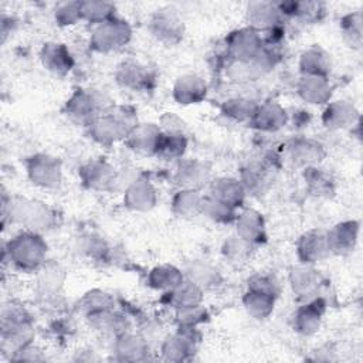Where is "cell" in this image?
Instances as JSON below:
<instances>
[{
    "mask_svg": "<svg viewBox=\"0 0 363 363\" xmlns=\"http://www.w3.org/2000/svg\"><path fill=\"white\" fill-rule=\"evenodd\" d=\"M10 262L23 271L40 268L47 257V242L35 231H24L14 235L4 250Z\"/></svg>",
    "mask_w": 363,
    "mask_h": 363,
    "instance_id": "3957f363",
    "label": "cell"
},
{
    "mask_svg": "<svg viewBox=\"0 0 363 363\" xmlns=\"http://www.w3.org/2000/svg\"><path fill=\"white\" fill-rule=\"evenodd\" d=\"M7 214L11 221L23 224L35 233L51 228L57 221L55 211L45 203L26 197H10L7 200L3 194V220H6Z\"/></svg>",
    "mask_w": 363,
    "mask_h": 363,
    "instance_id": "7a4b0ae2",
    "label": "cell"
},
{
    "mask_svg": "<svg viewBox=\"0 0 363 363\" xmlns=\"http://www.w3.org/2000/svg\"><path fill=\"white\" fill-rule=\"evenodd\" d=\"M210 196L233 208L242 204L245 197V189L241 180L234 177H221L213 182Z\"/></svg>",
    "mask_w": 363,
    "mask_h": 363,
    "instance_id": "484cf974",
    "label": "cell"
},
{
    "mask_svg": "<svg viewBox=\"0 0 363 363\" xmlns=\"http://www.w3.org/2000/svg\"><path fill=\"white\" fill-rule=\"evenodd\" d=\"M149 30L157 41L167 45H174L183 38L184 24L174 9L166 7L157 10L150 17Z\"/></svg>",
    "mask_w": 363,
    "mask_h": 363,
    "instance_id": "52a82bcc",
    "label": "cell"
},
{
    "mask_svg": "<svg viewBox=\"0 0 363 363\" xmlns=\"http://www.w3.org/2000/svg\"><path fill=\"white\" fill-rule=\"evenodd\" d=\"M203 204L204 197L196 189H180L172 200L173 213L186 218L201 214Z\"/></svg>",
    "mask_w": 363,
    "mask_h": 363,
    "instance_id": "f546056e",
    "label": "cell"
},
{
    "mask_svg": "<svg viewBox=\"0 0 363 363\" xmlns=\"http://www.w3.org/2000/svg\"><path fill=\"white\" fill-rule=\"evenodd\" d=\"M26 169L30 180L40 187H58L62 177L61 162L50 155L37 153L27 159Z\"/></svg>",
    "mask_w": 363,
    "mask_h": 363,
    "instance_id": "8992f818",
    "label": "cell"
},
{
    "mask_svg": "<svg viewBox=\"0 0 363 363\" xmlns=\"http://www.w3.org/2000/svg\"><path fill=\"white\" fill-rule=\"evenodd\" d=\"M157 194L155 187L145 179H138L125 191L123 203L135 211H147L155 207Z\"/></svg>",
    "mask_w": 363,
    "mask_h": 363,
    "instance_id": "ffe728a7",
    "label": "cell"
},
{
    "mask_svg": "<svg viewBox=\"0 0 363 363\" xmlns=\"http://www.w3.org/2000/svg\"><path fill=\"white\" fill-rule=\"evenodd\" d=\"M187 140L182 132H162L156 155L164 159H179L184 155Z\"/></svg>",
    "mask_w": 363,
    "mask_h": 363,
    "instance_id": "74e56055",
    "label": "cell"
},
{
    "mask_svg": "<svg viewBox=\"0 0 363 363\" xmlns=\"http://www.w3.org/2000/svg\"><path fill=\"white\" fill-rule=\"evenodd\" d=\"M289 156L298 166H318L325 157L323 146L313 139H294L289 145Z\"/></svg>",
    "mask_w": 363,
    "mask_h": 363,
    "instance_id": "603a6c76",
    "label": "cell"
},
{
    "mask_svg": "<svg viewBox=\"0 0 363 363\" xmlns=\"http://www.w3.org/2000/svg\"><path fill=\"white\" fill-rule=\"evenodd\" d=\"M227 50L234 61H252L264 48L259 31L252 27H245L233 31L227 38Z\"/></svg>",
    "mask_w": 363,
    "mask_h": 363,
    "instance_id": "ba28073f",
    "label": "cell"
},
{
    "mask_svg": "<svg viewBox=\"0 0 363 363\" xmlns=\"http://www.w3.org/2000/svg\"><path fill=\"white\" fill-rule=\"evenodd\" d=\"M247 17L250 27L259 30H272L279 26L284 18V14L278 3L272 1H252L248 4Z\"/></svg>",
    "mask_w": 363,
    "mask_h": 363,
    "instance_id": "4fadbf2b",
    "label": "cell"
},
{
    "mask_svg": "<svg viewBox=\"0 0 363 363\" xmlns=\"http://www.w3.org/2000/svg\"><path fill=\"white\" fill-rule=\"evenodd\" d=\"M359 121V111L347 101H335L328 104L323 111L322 122L328 129L339 130L353 126Z\"/></svg>",
    "mask_w": 363,
    "mask_h": 363,
    "instance_id": "2e32d148",
    "label": "cell"
},
{
    "mask_svg": "<svg viewBox=\"0 0 363 363\" xmlns=\"http://www.w3.org/2000/svg\"><path fill=\"white\" fill-rule=\"evenodd\" d=\"M325 284L323 275L309 264L292 267L289 272V285L292 292L301 301H311L318 295Z\"/></svg>",
    "mask_w": 363,
    "mask_h": 363,
    "instance_id": "30bf717a",
    "label": "cell"
},
{
    "mask_svg": "<svg viewBox=\"0 0 363 363\" xmlns=\"http://www.w3.org/2000/svg\"><path fill=\"white\" fill-rule=\"evenodd\" d=\"M298 258L302 264L313 265L330 254L328 234L320 230L305 233L296 244Z\"/></svg>",
    "mask_w": 363,
    "mask_h": 363,
    "instance_id": "8fae6325",
    "label": "cell"
},
{
    "mask_svg": "<svg viewBox=\"0 0 363 363\" xmlns=\"http://www.w3.org/2000/svg\"><path fill=\"white\" fill-rule=\"evenodd\" d=\"M89 135L99 143H113L126 139L138 126L133 108L126 105H109L88 125Z\"/></svg>",
    "mask_w": 363,
    "mask_h": 363,
    "instance_id": "6da1fadb",
    "label": "cell"
},
{
    "mask_svg": "<svg viewBox=\"0 0 363 363\" xmlns=\"http://www.w3.org/2000/svg\"><path fill=\"white\" fill-rule=\"evenodd\" d=\"M323 309H325L323 301L320 299L306 301V303L299 306L294 313V328L302 335L315 333L320 326Z\"/></svg>",
    "mask_w": 363,
    "mask_h": 363,
    "instance_id": "cb8c5ba5",
    "label": "cell"
},
{
    "mask_svg": "<svg viewBox=\"0 0 363 363\" xmlns=\"http://www.w3.org/2000/svg\"><path fill=\"white\" fill-rule=\"evenodd\" d=\"M303 176L311 193L316 196H329L333 193V180L318 166L305 167Z\"/></svg>",
    "mask_w": 363,
    "mask_h": 363,
    "instance_id": "ab89813d",
    "label": "cell"
},
{
    "mask_svg": "<svg viewBox=\"0 0 363 363\" xmlns=\"http://www.w3.org/2000/svg\"><path fill=\"white\" fill-rule=\"evenodd\" d=\"M275 299L277 296H272L269 294L247 289L242 303L245 311L255 319H265L268 318L275 306Z\"/></svg>",
    "mask_w": 363,
    "mask_h": 363,
    "instance_id": "836d02e7",
    "label": "cell"
},
{
    "mask_svg": "<svg viewBox=\"0 0 363 363\" xmlns=\"http://www.w3.org/2000/svg\"><path fill=\"white\" fill-rule=\"evenodd\" d=\"M1 337L3 345H10L14 352L30 345L33 337V325L24 308L18 305H9L3 308Z\"/></svg>",
    "mask_w": 363,
    "mask_h": 363,
    "instance_id": "277c9868",
    "label": "cell"
},
{
    "mask_svg": "<svg viewBox=\"0 0 363 363\" xmlns=\"http://www.w3.org/2000/svg\"><path fill=\"white\" fill-rule=\"evenodd\" d=\"M207 85L204 79L196 74H184L179 77L173 85V98L183 105L197 104L206 98Z\"/></svg>",
    "mask_w": 363,
    "mask_h": 363,
    "instance_id": "ac0fdd59",
    "label": "cell"
},
{
    "mask_svg": "<svg viewBox=\"0 0 363 363\" xmlns=\"http://www.w3.org/2000/svg\"><path fill=\"white\" fill-rule=\"evenodd\" d=\"M237 208H233L216 199H213L211 196L204 197V204H203V211L201 214L207 216L210 220L216 221V223H223V224H228L233 223L237 217L235 213Z\"/></svg>",
    "mask_w": 363,
    "mask_h": 363,
    "instance_id": "60d3db41",
    "label": "cell"
},
{
    "mask_svg": "<svg viewBox=\"0 0 363 363\" xmlns=\"http://www.w3.org/2000/svg\"><path fill=\"white\" fill-rule=\"evenodd\" d=\"M184 279V272H182L174 265H159L155 267L147 275V284L157 291L169 292L174 289Z\"/></svg>",
    "mask_w": 363,
    "mask_h": 363,
    "instance_id": "d6a6232c",
    "label": "cell"
},
{
    "mask_svg": "<svg viewBox=\"0 0 363 363\" xmlns=\"http://www.w3.org/2000/svg\"><path fill=\"white\" fill-rule=\"evenodd\" d=\"M288 122V112L274 101L258 105L250 123L262 132H275Z\"/></svg>",
    "mask_w": 363,
    "mask_h": 363,
    "instance_id": "e0dca14e",
    "label": "cell"
},
{
    "mask_svg": "<svg viewBox=\"0 0 363 363\" xmlns=\"http://www.w3.org/2000/svg\"><path fill=\"white\" fill-rule=\"evenodd\" d=\"M237 235L250 242L251 245L259 244L265 240V223L262 214L257 210L247 208L235 217Z\"/></svg>",
    "mask_w": 363,
    "mask_h": 363,
    "instance_id": "d6986e66",
    "label": "cell"
},
{
    "mask_svg": "<svg viewBox=\"0 0 363 363\" xmlns=\"http://www.w3.org/2000/svg\"><path fill=\"white\" fill-rule=\"evenodd\" d=\"M298 95L308 104L322 105L329 104L332 96V86L328 77L302 75L296 85Z\"/></svg>",
    "mask_w": 363,
    "mask_h": 363,
    "instance_id": "9a60e30c",
    "label": "cell"
},
{
    "mask_svg": "<svg viewBox=\"0 0 363 363\" xmlns=\"http://www.w3.org/2000/svg\"><path fill=\"white\" fill-rule=\"evenodd\" d=\"M342 33L345 40L352 47H360L362 44V31H363V18L360 11H353L346 14L342 18Z\"/></svg>",
    "mask_w": 363,
    "mask_h": 363,
    "instance_id": "ee69618b",
    "label": "cell"
},
{
    "mask_svg": "<svg viewBox=\"0 0 363 363\" xmlns=\"http://www.w3.org/2000/svg\"><path fill=\"white\" fill-rule=\"evenodd\" d=\"M184 275L187 279L199 285L203 291L208 288H216L221 282L220 271L214 265L199 259L191 261L187 265Z\"/></svg>",
    "mask_w": 363,
    "mask_h": 363,
    "instance_id": "1f68e13d",
    "label": "cell"
},
{
    "mask_svg": "<svg viewBox=\"0 0 363 363\" xmlns=\"http://www.w3.org/2000/svg\"><path fill=\"white\" fill-rule=\"evenodd\" d=\"M79 11L81 20H85L91 24H101L112 17H115V4L109 1H96V0H86L79 1Z\"/></svg>",
    "mask_w": 363,
    "mask_h": 363,
    "instance_id": "8d00e7d4",
    "label": "cell"
},
{
    "mask_svg": "<svg viewBox=\"0 0 363 363\" xmlns=\"http://www.w3.org/2000/svg\"><path fill=\"white\" fill-rule=\"evenodd\" d=\"M197 339L194 326H180V330L176 335L169 336L163 342L162 352L169 360H184L196 350Z\"/></svg>",
    "mask_w": 363,
    "mask_h": 363,
    "instance_id": "5bb4252c",
    "label": "cell"
},
{
    "mask_svg": "<svg viewBox=\"0 0 363 363\" xmlns=\"http://www.w3.org/2000/svg\"><path fill=\"white\" fill-rule=\"evenodd\" d=\"M41 61L55 75H65L74 67L69 50L61 43H45L41 48Z\"/></svg>",
    "mask_w": 363,
    "mask_h": 363,
    "instance_id": "44dd1931",
    "label": "cell"
},
{
    "mask_svg": "<svg viewBox=\"0 0 363 363\" xmlns=\"http://www.w3.org/2000/svg\"><path fill=\"white\" fill-rule=\"evenodd\" d=\"M166 298L169 299V303L176 308V311L193 308L201 303L203 289L190 279L184 278L183 282L179 284L174 289L166 292Z\"/></svg>",
    "mask_w": 363,
    "mask_h": 363,
    "instance_id": "f1b7e54d",
    "label": "cell"
},
{
    "mask_svg": "<svg viewBox=\"0 0 363 363\" xmlns=\"http://www.w3.org/2000/svg\"><path fill=\"white\" fill-rule=\"evenodd\" d=\"M299 71L302 75L328 77L330 72L329 54L320 47H311L305 50L299 58Z\"/></svg>",
    "mask_w": 363,
    "mask_h": 363,
    "instance_id": "4dcf8cb0",
    "label": "cell"
},
{
    "mask_svg": "<svg viewBox=\"0 0 363 363\" xmlns=\"http://www.w3.org/2000/svg\"><path fill=\"white\" fill-rule=\"evenodd\" d=\"M82 183L92 190L105 191L112 189L116 182L115 169L104 160H92L81 167L79 170Z\"/></svg>",
    "mask_w": 363,
    "mask_h": 363,
    "instance_id": "7c38bea8",
    "label": "cell"
},
{
    "mask_svg": "<svg viewBox=\"0 0 363 363\" xmlns=\"http://www.w3.org/2000/svg\"><path fill=\"white\" fill-rule=\"evenodd\" d=\"M247 289H252V291L269 294L272 296H278L279 285L274 277L267 275V274H257L248 279Z\"/></svg>",
    "mask_w": 363,
    "mask_h": 363,
    "instance_id": "bcb514c9",
    "label": "cell"
},
{
    "mask_svg": "<svg viewBox=\"0 0 363 363\" xmlns=\"http://www.w3.org/2000/svg\"><path fill=\"white\" fill-rule=\"evenodd\" d=\"M106 250L108 248L101 237L94 235V234H88V235L82 237L81 251L88 254L89 257H101Z\"/></svg>",
    "mask_w": 363,
    "mask_h": 363,
    "instance_id": "7dc6e473",
    "label": "cell"
},
{
    "mask_svg": "<svg viewBox=\"0 0 363 363\" xmlns=\"http://www.w3.org/2000/svg\"><path fill=\"white\" fill-rule=\"evenodd\" d=\"M208 169L204 163L197 160H186L180 162L174 174L176 183L180 189H196L199 190L208 179Z\"/></svg>",
    "mask_w": 363,
    "mask_h": 363,
    "instance_id": "4316f807",
    "label": "cell"
},
{
    "mask_svg": "<svg viewBox=\"0 0 363 363\" xmlns=\"http://www.w3.org/2000/svg\"><path fill=\"white\" fill-rule=\"evenodd\" d=\"M162 130L155 123H138L126 138L128 146L140 155H156Z\"/></svg>",
    "mask_w": 363,
    "mask_h": 363,
    "instance_id": "7402d4cb",
    "label": "cell"
},
{
    "mask_svg": "<svg viewBox=\"0 0 363 363\" xmlns=\"http://www.w3.org/2000/svg\"><path fill=\"white\" fill-rule=\"evenodd\" d=\"M54 17L57 24L60 26H71L81 20V11H79V1H65L60 3L55 7Z\"/></svg>",
    "mask_w": 363,
    "mask_h": 363,
    "instance_id": "f6af8a7d",
    "label": "cell"
},
{
    "mask_svg": "<svg viewBox=\"0 0 363 363\" xmlns=\"http://www.w3.org/2000/svg\"><path fill=\"white\" fill-rule=\"evenodd\" d=\"M109 105L105 104V98L91 89H78L67 101V113L75 121L89 123Z\"/></svg>",
    "mask_w": 363,
    "mask_h": 363,
    "instance_id": "9c48e42d",
    "label": "cell"
},
{
    "mask_svg": "<svg viewBox=\"0 0 363 363\" xmlns=\"http://www.w3.org/2000/svg\"><path fill=\"white\" fill-rule=\"evenodd\" d=\"M132 28L126 20L112 17L95 26L91 34V47L99 52H111L122 48L129 43Z\"/></svg>",
    "mask_w": 363,
    "mask_h": 363,
    "instance_id": "5b68a950",
    "label": "cell"
},
{
    "mask_svg": "<svg viewBox=\"0 0 363 363\" xmlns=\"http://www.w3.org/2000/svg\"><path fill=\"white\" fill-rule=\"evenodd\" d=\"M79 309L84 311L85 316L99 313L104 311L113 309V299L102 291H91L79 301Z\"/></svg>",
    "mask_w": 363,
    "mask_h": 363,
    "instance_id": "7bdbcfd3",
    "label": "cell"
},
{
    "mask_svg": "<svg viewBox=\"0 0 363 363\" xmlns=\"http://www.w3.org/2000/svg\"><path fill=\"white\" fill-rule=\"evenodd\" d=\"M115 352L123 360H139L147 352V345L145 339L126 332L116 337Z\"/></svg>",
    "mask_w": 363,
    "mask_h": 363,
    "instance_id": "d590c367",
    "label": "cell"
},
{
    "mask_svg": "<svg viewBox=\"0 0 363 363\" xmlns=\"http://www.w3.org/2000/svg\"><path fill=\"white\" fill-rule=\"evenodd\" d=\"M116 79L122 86L143 89L149 86L152 75L149 69L136 61H123L116 71Z\"/></svg>",
    "mask_w": 363,
    "mask_h": 363,
    "instance_id": "83f0119b",
    "label": "cell"
},
{
    "mask_svg": "<svg viewBox=\"0 0 363 363\" xmlns=\"http://www.w3.org/2000/svg\"><path fill=\"white\" fill-rule=\"evenodd\" d=\"M258 108V104H255V101L248 99V98H231L227 99L223 106H221V112L234 119V121H251L255 111Z\"/></svg>",
    "mask_w": 363,
    "mask_h": 363,
    "instance_id": "f35d334b",
    "label": "cell"
},
{
    "mask_svg": "<svg viewBox=\"0 0 363 363\" xmlns=\"http://www.w3.org/2000/svg\"><path fill=\"white\" fill-rule=\"evenodd\" d=\"M278 4L284 17L292 16L306 21L319 20L320 14L325 11L323 3L319 1H285Z\"/></svg>",
    "mask_w": 363,
    "mask_h": 363,
    "instance_id": "e575fe53",
    "label": "cell"
},
{
    "mask_svg": "<svg viewBox=\"0 0 363 363\" xmlns=\"http://www.w3.org/2000/svg\"><path fill=\"white\" fill-rule=\"evenodd\" d=\"M251 250L252 245L235 234L224 241L221 252L230 262L241 264L248 259V257L251 255Z\"/></svg>",
    "mask_w": 363,
    "mask_h": 363,
    "instance_id": "b9f144b4",
    "label": "cell"
},
{
    "mask_svg": "<svg viewBox=\"0 0 363 363\" xmlns=\"http://www.w3.org/2000/svg\"><path fill=\"white\" fill-rule=\"evenodd\" d=\"M329 240L330 252L345 254L354 250L359 237L357 221H343L336 224L330 231L326 233Z\"/></svg>",
    "mask_w": 363,
    "mask_h": 363,
    "instance_id": "d4e9b609",
    "label": "cell"
}]
</instances>
